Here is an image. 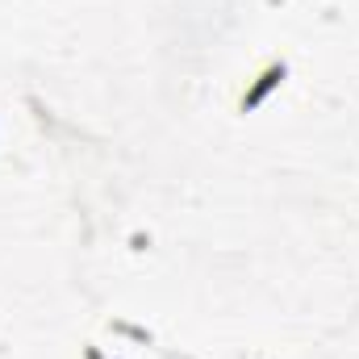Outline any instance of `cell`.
Masks as SVG:
<instances>
[{"label":"cell","instance_id":"1","mask_svg":"<svg viewBox=\"0 0 359 359\" xmlns=\"http://www.w3.org/2000/svg\"><path fill=\"white\" fill-rule=\"evenodd\" d=\"M284 80H288V63H284V59L268 63V67H264V72H259L247 88H243V96H238V113H255V109L268 100L271 92L284 84Z\"/></svg>","mask_w":359,"mask_h":359}]
</instances>
